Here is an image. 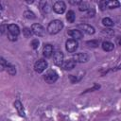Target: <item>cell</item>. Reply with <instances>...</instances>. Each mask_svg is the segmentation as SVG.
<instances>
[{
	"label": "cell",
	"mask_w": 121,
	"mask_h": 121,
	"mask_svg": "<svg viewBox=\"0 0 121 121\" xmlns=\"http://www.w3.org/2000/svg\"><path fill=\"white\" fill-rule=\"evenodd\" d=\"M104 34H109V35H112L114 32L112 29H105V31H103Z\"/></svg>",
	"instance_id": "29"
},
{
	"label": "cell",
	"mask_w": 121,
	"mask_h": 121,
	"mask_svg": "<svg viewBox=\"0 0 121 121\" xmlns=\"http://www.w3.org/2000/svg\"><path fill=\"white\" fill-rule=\"evenodd\" d=\"M40 9L43 13H47L50 10V6H49L48 2H46V1L40 2Z\"/></svg>",
	"instance_id": "16"
},
{
	"label": "cell",
	"mask_w": 121,
	"mask_h": 121,
	"mask_svg": "<svg viewBox=\"0 0 121 121\" xmlns=\"http://www.w3.org/2000/svg\"><path fill=\"white\" fill-rule=\"evenodd\" d=\"M73 59L76 60V62H80V63H82V62H86V61H88L89 57H88V55H87L86 53L79 52V53L75 54L74 57H73Z\"/></svg>",
	"instance_id": "10"
},
{
	"label": "cell",
	"mask_w": 121,
	"mask_h": 121,
	"mask_svg": "<svg viewBox=\"0 0 121 121\" xmlns=\"http://www.w3.org/2000/svg\"><path fill=\"white\" fill-rule=\"evenodd\" d=\"M57 79H58V74L54 70H49L44 75V80L47 83H54Z\"/></svg>",
	"instance_id": "8"
},
{
	"label": "cell",
	"mask_w": 121,
	"mask_h": 121,
	"mask_svg": "<svg viewBox=\"0 0 121 121\" xmlns=\"http://www.w3.org/2000/svg\"><path fill=\"white\" fill-rule=\"evenodd\" d=\"M1 70H4L6 67H7V64H8V62L5 60V59L4 58H1Z\"/></svg>",
	"instance_id": "27"
},
{
	"label": "cell",
	"mask_w": 121,
	"mask_h": 121,
	"mask_svg": "<svg viewBox=\"0 0 121 121\" xmlns=\"http://www.w3.org/2000/svg\"><path fill=\"white\" fill-rule=\"evenodd\" d=\"M43 54L45 58H50L53 55V46L51 44H45L43 49Z\"/></svg>",
	"instance_id": "13"
},
{
	"label": "cell",
	"mask_w": 121,
	"mask_h": 121,
	"mask_svg": "<svg viewBox=\"0 0 121 121\" xmlns=\"http://www.w3.org/2000/svg\"><path fill=\"white\" fill-rule=\"evenodd\" d=\"M47 61L45 60H37L36 62H35V64H34V69H35V71L37 72V73H42V72H43L46 68H47Z\"/></svg>",
	"instance_id": "5"
},
{
	"label": "cell",
	"mask_w": 121,
	"mask_h": 121,
	"mask_svg": "<svg viewBox=\"0 0 121 121\" xmlns=\"http://www.w3.org/2000/svg\"><path fill=\"white\" fill-rule=\"evenodd\" d=\"M68 35H70L72 38H74V40H79L82 38V33L81 31L78 30V29H70L68 30Z\"/></svg>",
	"instance_id": "14"
},
{
	"label": "cell",
	"mask_w": 121,
	"mask_h": 121,
	"mask_svg": "<svg viewBox=\"0 0 121 121\" xmlns=\"http://www.w3.org/2000/svg\"><path fill=\"white\" fill-rule=\"evenodd\" d=\"M118 43H119V44H120V45H121V38H120V39H119V41H118Z\"/></svg>",
	"instance_id": "32"
},
{
	"label": "cell",
	"mask_w": 121,
	"mask_h": 121,
	"mask_svg": "<svg viewBox=\"0 0 121 121\" xmlns=\"http://www.w3.org/2000/svg\"><path fill=\"white\" fill-rule=\"evenodd\" d=\"M6 70H7V72H8L9 75H11V76H13V75L16 74V68H15V66H13L12 64L8 63V64H7V67H6Z\"/></svg>",
	"instance_id": "19"
},
{
	"label": "cell",
	"mask_w": 121,
	"mask_h": 121,
	"mask_svg": "<svg viewBox=\"0 0 121 121\" xmlns=\"http://www.w3.org/2000/svg\"><path fill=\"white\" fill-rule=\"evenodd\" d=\"M101 46H102V49H103L104 51H107V52L112 51V50L114 48L113 43H111V42H109V41H105V42H103Z\"/></svg>",
	"instance_id": "15"
},
{
	"label": "cell",
	"mask_w": 121,
	"mask_h": 121,
	"mask_svg": "<svg viewBox=\"0 0 121 121\" xmlns=\"http://www.w3.org/2000/svg\"><path fill=\"white\" fill-rule=\"evenodd\" d=\"M24 16L26 18V19H35L36 18V16H35V14H34V12H32V11H30V10H26L25 12H24Z\"/></svg>",
	"instance_id": "22"
},
{
	"label": "cell",
	"mask_w": 121,
	"mask_h": 121,
	"mask_svg": "<svg viewBox=\"0 0 121 121\" xmlns=\"http://www.w3.org/2000/svg\"><path fill=\"white\" fill-rule=\"evenodd\" d=\"M99 88H100V86H99V85H95V86H94L93 88H91V89H88V90H86V91H85L84 93H87V92H93L94 90H98Z\"/></svg>",
	"instance_id": "28"
},
{
	"label": "cell",
	"mask_w": 121,
	"mask_h": 121,
	"mask_svg": "<svg viewBox=\"0 0 121 121\" xmlns=\"http://www.w3.org/2000/svg\"><path fill=\"white\" fill-rule=\"evenodd\" d=\"M14 107H15V109L17 110V112L19 113V115H20V116H23V117H25V116H26L25 109H24L23 104L21 103V101L16 100V101L14 102Z\"/></svg>",
	"instance_id": "12"
},
{
	"label": "cell",
	"mask_w": 121,
	"mask_h": 121,
	"mask_svg": "<svg viewBox=\"0 0 121 121\" xmlns=\"http://www.w3.org/2000/svg\"><path fill=\"white\" fill-rule=\"evenodd\" d=\"M99 8L101 10H104L107 9V1H100L99 2Z\"/></svg>",
	"instance_id": "26"
},
{
	"label": "cell",
	"mask_w": 121,
	"mask_h": 121,
	"mask_svg": "<svg viewBox=\"0 0 121 121\" xmlns=\"http://www.w3.org/2000/svg\"><path fill=\"white\" fill-rule=\"evenodd\" d=\"M98 43H99V42L97 40H92V41L86 42V44L88 46H91V47H97L98 46Z\"/></svg>",
	"instance_id": "24"
},
{
	"label": "cell",
	"mask_w": 121,
	"mask_h": 121,
	"mask_svg": "<svg viewBox=\"0 0 121 121\" xmlns=\"http://www.w3.org/2000/svg\"><path fill=\"white\" fill-rule=\"evenodd\" d=\"M94 14H95V10H94L93 9L88 10V15H89L90 17H93V16H94Z\"/></svg>",
	"instance_id": "30"
},
{
	"label": "cell",
	"mask_w": 121,
	"mask_h": 121,
	"mask_svg": "<svg viewBox=\"0 0 121 121\" xmlns=\"http://www.w3.org/2000/svg\"><path fill=\"white\" fill-rule=\"evenodd\" d=\"M62 28H63V23L60 20H53L48 24L46 30L49 34L53 35L59 33Z\"/></svg>",
	"instance_id": "1"
},
{
	"label": "cell",
	"mask_w": 121,
	"mask_h": 121,
	"mask_svg": "<svg viewBox=\"0 0 121 121\" xmlns=\"http://www.w3.org/2000/svg\"><path fill=\"white\" fill-rule=\"evenodd\" d=\"M32 30L30 29V28H28V27H25L24 29H23V35L26 37V38H29V37H31L32 36Z\"/></svg>",
	"instance_id": "23"
},
{
	"label": "cell",
	"mask_w": 121,
	"mask_h": 121,
	"mask_svg": "<svg viewBox=\"0 0 121 121\" xmlns=\"http://www.w3.org/2000/svg\"><path fill=\"white\" fill-rule=\"evenodd\" d=\"M20 34V28L15 24H10L8 26V38L9 41H16L18 35Z\"/></svg>",
	"instance_id": "2"
},
{
	"label": "cell",
	"mask_w": 121,
	"mask_h": 121,
	"mask_svg": "<svg viewBox=\"0 0 121 121\" xmlns=\"http://www.w3.org/2000/svg\"><path fill=\"white\" fill-rule=\"evenodd\" d=\"M120 6L118 1H107V9H115Z\"/></svg>",
	"instance_id": "18"
},
{
	"label": "cell",
	"mask_w": 121,
	"mask_h": 121,
	"mask_svg": "<svg viewBox=\"0 0 121 121\" xmlns=\"http://www.w3.org/2000/svg\"><path fill=\"white\" fill-rule=\"evenodd\" d=\"M81 2L82 1H70V3L73 4V5H79Z\"/></svg>",
	"instance_id": "31"
},
{
	"label": "cell",
	"mask_w": 121,
	"mask_h": 121,
	"mask_svg": "<svg viewBox=\"0 0 121 121\" xmlns=\"http://www.w3.org/2000/svg\"><path fill=\"white\" fill-rule=\"evenodd\" d=\"M78 28H79L84 33L89 34V35H92V34H94L95 32V28L92 26L88 25V24H79V25H78Z\"/></svg>",
	"instance_id": "9"
},
{
	"label": "cell",
	"mask_w": 121,
	"mask_h": 121,
	"mask_svg": "<svg viewBox=\"0 0 121 121\" xmlns=\"http://www.w3.org/2000/svg\"><path fill=\"white\" fill-rule=\"evenodd\" d=\"M76 60L74 59H69L68 60H66L65 62H63L62 67L64 70H72L73 68H75L76 66Z\"/></svg>",
	"instance_id": "11"
},
{
	"label": "cell",
	"mask_w": 121,
	"mask_h": 121,
	"mask_svg": "<svg viewBox=\"0 0 121 121\" xmlns=\"http://www.w3.org/2000/svg\"><path fill=\"white\" fill-rule=\"evenodd\" d=\"M66 19L69 23H74L75 22V19H76V15H75V12L73 10H69L67 13H66Z\"/></svg>",
	"instance_id": "17"
},
{
	"label": "cell",
	"mask_w": 121,
	"mask_h": 121,
	"mask_svg": "<svg viewBox=\"0 0 121 121\" xmlns=\"http://www.w3.org/2000/svg\"><path fill=\"white\" fill-rule=\"evenodd\" d=\"M78 47V43L77 42V40L74 39H69L66 41L65 43V48L69 53H73L75 52Z\"/></svg>",
	"instance_id": "3"
},
{
	"label": "cell",
	"mask_w": 121,
	"mask_h": 121,
	"mask_svg": "<svg viewBox=\"0 0 121 121\" xmlns=\"http://www.w3.org/2000/svg\"><path fill=\"white\" fill-rule=\"evenodd\" d=\"M39 43H40V42H39L38 39H33V40L31 41L30 45H31V47H32L33 49H37V48L39 47Z\"/></svg>",
	"instance_id": "25"
},
{
	"label": "cell",
	"mask_w": 121,
	"mask_h": 121,
	"mask_svg": "<svg viewBox=\"0 0 121 121\" xmlns=\"http://www.w3.org/2000/svg\"><path fill=\"white\" fill-rule=\"evenodd\" d=\"M66 5L63 1H57L53 5V10L58 14H62L65 11Z\"/></svg>",
	"instance_id": "6"
},
{
	"label": "cell",
	"mask_w": 121,
	"mask_h": 121,
	"mask_svg": "<svg viewBox=\"0 0 121 121\" xmlns=\"http://www.w3.org/2000/svg\"><path fill=\"white\" fill-rule=\"evenodd\" d=\"M31 30H32L33 34H35L39 37H43L45 35V29L40 24H33L31 26Z\"/></svg>",
	"instance_id": "4"
},
{
	"label": "cell",
	"mask_w": 121,
	"mask_h": 121,
	"mask_svg": "<svg viewBox=\"0 0 121 121\" xmlns=\"http://www.w3.org/2000/svg\"><path fill=\"white\" fill-rule=\"evenodd\" d=\"M102 24L104 26H113V21L111 18L106 17V18L102 19Z\"/></svg>",
	"instance_id": "21"
},
{
	"label": "cell",
	"mask_w": 121,
	"mask_h": 121,
	"mask_svg": "<svg viewBox=\"0 0 121 121\" xmlns=\"http://www.w3.org/2000/svg\"><path fill=\"white\" fill-rule=\"evenodd\" d=\"M63 53L60 50L56 51L54 54H53V61L54 63L57 65V66H62L63 64Z\"/></svg>",
	"instance_id": "7"
},
{
	"label": "cell",
	"mask_w": 121,
	"mask_h": 121,
	"mask_svg": "<svg viewBox=\"0 0 121 121\" xmlns=\"http://www.w3.org/2000/svg\"><path fill=\"white\" fill-rule=\"evenodd\" d=\"M78 9L80 11H86V10H89L90 9V7L88 5V3L86 2H81L79 5H78Z\"/></svg>",
	"instance_id": "20"
},
{
	"label": "cell",
	"mask_w": 121,
	"mask_h": 121,
	"mask_svg": "<svg viewBox=\"0 0 121 121\" xmlns=\"http://www.w3.org/2000/svg\"><path fill=\"white\" fill-rule=\"evenodd\" d=\"M120 92H121V90H120Z\"/></svg>",
	"instance_id": "33"
}]
</instances>
